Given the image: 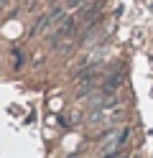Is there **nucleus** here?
Here are the masks:
<instances>
[{
  "label": "nucleus",
  "mask_w": 153,
  "mask_h": 158,
  "mask_svg": "<svg viewBox=\"0 0 153 158\" xmlns=\"http://www.w3.org/2000/svg\"><path fill=\"white\" fill-rule=\"evenodd\" d=\"M59 18H64V10L61 8H54L51 13H46V15H41L38 18V23L31 28V36H38V33H44L49 26H54V21H59Z\"/></svg>",
  "instance_id": "2"
},
{
  "label": "nucleus",
  "mask_w": 153,
  "mask_h": 158,
  "mask_svg": "<svg viewBox=\"0 0 153 158\" xmlns=\"http://www.w3.org/2000/svg\"><path fill=\"white\" fill-rule=\"evenodd\" d=\"M77 31H79V21L77 18H59V28L54 31V36H51V46L59 48L61 41H69Z\"/></svg>",
  "instance_id": "1"
},
{
  "label": "nucleus",
  "mask_w": 153,
  "mask_h": 158,
  "mask_svg": "<svg viewBox=\"0 0 153 158\" xmlns=\"http://www.w3.org/2000/svg\"><path fill=\"white\" fill-rule=\"evenodd\" d=\"M5 3H8V0H0V8H3V5H5Z\"/></svg>",
  "instance_id": "5"
},
{
  "label": "nucleus",
  "mask_w": 153,
  "mask_h": 158,
  "mask_svg": "<svg viewBox=\"0 0 153 158\" xmlns=\"http://www.w3.org/2000/svg\"><path fill=\"white\" fill-rule=\"evenodd\" d=\"M120 84H122V74H115V77H110V79H107V82H105V84H102V89H100V92H102V94H105V97H110V94H112V92H115V89H117V87H120Z\"/></svg>",
  "instance_id": "3"
},
{
  "label": "nucleus",
  "mask_w": 153,
  "mask_h": 158,
  "mask_svg": "<svg viewBox=\"0 0 153 158\" xmlns=\"http://www.w3.org/2000/svg\"><path fill=\"white\" fill-rule=\"evenodd\" d=\"M95 74H87V77H82V87H79V89H77V94L79 97H84V94H89L92 89H95Z\"/></svg>",
  "instance_id": "4"
}]
</instances>
